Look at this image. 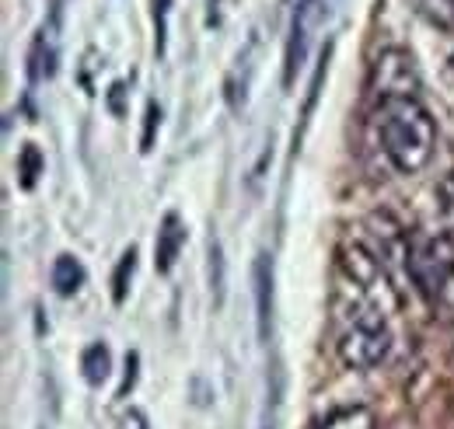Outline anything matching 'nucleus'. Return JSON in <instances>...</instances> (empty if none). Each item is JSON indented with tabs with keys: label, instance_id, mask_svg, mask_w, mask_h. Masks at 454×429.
<instances>
[{
	"label": "nucleus",
	"instance_id": "16",
	"mask_svg": "<svg viewBox=\"0 0 454 429\" xmlns=\"http://www.w3.org/2000/svg\"><path fill=\"white\" fill-rule=\"evenodd\" d=\"M115 429H151L147 426V419H144V412H137V409H129V412H122L119 416V426Z\"/></svg>",
	"mask_w": 454,
	"mask_h": 429
},
{
	"label": "nucleus",
	"instance_id": "3",
	"mask_svg": "<svg viewBox=\"0 0 454 429\" xmlns=\"http://www.w3.org/2000/svg\"><path fill=\"white\" fill-rule=\"evenodd\" d=\"M405 272L434 315L454 318V230H437L412 241Z\"/></svg>",
	"mask_w": 454,
	"mask_h": 429
},
{
	"label": "nucleus",
	"instance_id": "7",
	"mask_svg": "<svg viewBox=\"0 0 454 429\" xmlns=\"http://www.w3.org/2000/svg\"><path fill=\"white\" fill-rule=\"evenodd\" d=\"M185 245V227L175 214H168L158 227V241H154V266L158 272H171L178 262V252Z\"/></svg>",
	"mask_w": 454,
	"mask_h": 429
},
{
	"label": "nucleus",
	"instance_id": "12",
	"mask_svg": "<svg viewBox=\"0 0 454 429\" xmlns=\"http://www.w3.org/2000/svg\"><path fill=\"white\" fill-rule=\"evenodd\" d=\"M133 269H137V252L129 248L126 255H122V262H119V269H115V276H113V300L115 304H122L126 300V286H129V276H133Z\"/></svg>",
	"mask_w": 454,
	"mask_h": 429
},
{
	"label": "nucleus",
	"instance_id": "5",
	"mask_svg": "<svg viewBox=\"0 0 454 429\" xmlns=\"http://www.w3.org/2000/svg\"><path fill=\"white\" fill-rule=\"evenodd\" d=\"M255 283V322H259V342H270L273 332V259L262 252L252 269Z\"/></svg>",
	"mask_w": 454,
	"mask_h": 429
},
{
	"label": "nucleus",
	"instance_id": "10",
	"mask_svg": "<svg viewBox=\"0 0 454 429\" xmlns=\"http://www.w3.org/2000/svg\"><path fill=\"white\" fill-rule=\"evenodd\" d=\"M315 429H374V423H371L367 409H346V412L329 416L325 423H318Z\"/></svg>",
	"mask_w": 454,
	"mask_h": 429
},
{
	"label": "nucleus",
	"instance_id": "2",
	"mask_svg": "<svg viewBox=\"0 0 454 429\" xmlns=\"http://www.w3.org/2000/svg\"><path fill=\"white\" fill-rule=\"evenodd\" d=\"M374 133L385 161L398 175H419L437 154V122L416 95L385 98L374 105Z\"/></svg>",
	"mask_w": 454,
	"mask_h": 429
},
{
	"label": "nucleus",
	"instance_id": "15",
	"mask_svg": "<svg viewBox=\"0 0 454 429\" xmlns=\"http://www.w3.org/2000/svg\"><path fill=\"white\" fill-rule=\"evenodd\" d=\"M161 122V108L158 102H151L147 105V129H144V151H151V144H154V126Z\"/></svg>",
	"mask_w": 454,
	"mask_h": 429
},
{
	"label": "nucleus",
	"instance_id": "6",
	"mask_svg": "<svg viewBox=\"0 0 454 429\" xmlns=\"http://www.w3.org/2000/svg\"><path fill=\"white\" fill-rule=\"evenodd\" d=\"M59 63V32H57V18L46 21L32 43V56H28V74L32 81H50L57 74Z\"/></svg>",
	"mask_w": 454,
	"mask_h": 429
},
{
	"label": "nucleus",
	"instance_id": "8",
	"mask_svg": "<svg viewBox=\"0 0 454 429\" xmlns=\"http://www.w3.org/2000/svg\"><path fill=\"white\" fill-rule=\"evenodd\" d=\"M84 286V266L74 255H59L53 262V290L59 297H74Z\"/></svg>",
	"mask_w": 454,
	"mask_h": 429
},
{
	"label": "nucleus",
	"instance_id": "1",
	"mask_svg": "<svg viewBox=\"0 0 454 429\" xmlns=\"http://www.w3.org/2000/svg\"><path fill=\"white\" fill-rule=\"evenodd\" d=\"M336 279V353L349 370H378L395 349V286L381 259L356 241L340 248Z\"/></svg>",
	"mask_w": 454,
	"mask_h": 429
},
{
	"label": "nucleus",
	"instance_id": "14",
	"mask_svg": "<svg viewBox=\"0 0 454 429\" xmlns=\"http://www.w3.org/2000/svg\"><path fill=\"white\" fill-rule=\"evenodd\" d=\"M168 14H171V0H154V28H158V53H165V39H168Z\"/></svg>",
	"mask_w": 454,
	"mask_h": 429
},
{
	"label": "nucleus",
	"instance_id": "9",
	"mask_svg": "<svg viewBox=\"0 0 454 429\" xmlns=\"http://www.w3.org/2000/svg\"><path fill=\"white\" fill-rule=\"evenodd\" d=\"M109 367H113V356H109V349H106L102 342H95V346L84 349V356H81V374H84V380H88L91 387H98V384L109 377Z\"/></svg>",
	"mask_w": 454,
	"mask_h": 429
},
{
	"label": "nucleus",
	"instance_id": "13",
	"mask_svg": "<svg viewBox=\"0 0 454 429\" xmlns=\"http://www.w3.org/2000/svg\"><path fill=\"white\" fill-rule=\"evenodd\" d=\"M18 171H21V185H25V189H32V185H35V178H39V171H43V158H39V151H35L32 144L21 151V164H18Z\"/></svg>",
	"mask_w": 454,
	"mask_h": 429
},
{
	"label": "nucleus",
	"instance_id": "4",
	"mask_svg": "<svg viewBox=\"0 0 454 429\" xmlns=\"http://www.w3.org/2000/svg\"><path fill=\"white\" fill-rule=\"evenodd\" d=\"M419 88V77H416V66H412V56L405 50H381L371 63V77H367V95H371V105L385 102V98H402V95H416Z\"/></svg>",
	"mask_w": 454,
	"mask_h": 429
},
{
	"label": "nucleus",
	"instance_id": "11",
	"mask_svg": "<svg viewBox=\"0 0 454 429\" xmlns=\"http://www.w3.org/2000/svg\"><path fill=\"white\" fill-rule=\"evenodd\" d=\"M210 290H214V300L221 304L224 300V255H221L217 238H210Z\"/></svg>",
	"mask_w": 454,
	"mask_h": 429
}]
</instances>
